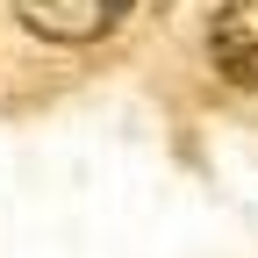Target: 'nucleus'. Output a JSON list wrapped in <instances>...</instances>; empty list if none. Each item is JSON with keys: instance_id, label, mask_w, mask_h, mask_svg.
<instances>
[{"instance_id": "obj_1", "label": "nucleus", "mask_w": 258, "mask_h": 258, "mask_svg": "<svg viewBox=\"0 0 258 258\" xmlns=\"http://www.w3.org/2000/svg\"><path fill=\"white\" fill-rule=\"evenodd\" d=\"M129 15H137V0H15V22L29 29V36L57 43V50L108 43Z\"/></svg>"}, {"instance_id": "obj_2", "label": "nucleus", "mask_w": 258, "mask_h": 258, "mask_svg": "<svg viewBox=\"0 0 258 258\" xmlns=\"http://www.w3.org/2000/svg\"><path fill=\"white\" fill-rule=\"evenodd\" d=\"M208 57L237 93H258V0H222L208 15Z\"/></svg>"}]
</instances>
